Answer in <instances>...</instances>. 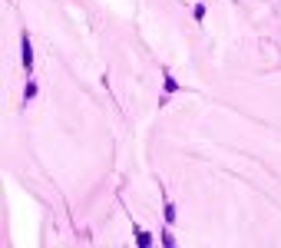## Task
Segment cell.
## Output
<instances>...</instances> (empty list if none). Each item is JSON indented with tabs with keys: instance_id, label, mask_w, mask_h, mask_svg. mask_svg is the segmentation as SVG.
Returning a JSON list of instances; mask_svg holds the SVG:
<instances>
[{
	"instance_id": "cell-1",
	"label": "cell",
	"mask_w": 281,
	"mask_h": 248,
	"mask_svg": "<svg viewBox=\"0 0 281 248\" xmlns=\"http://www.w3.org/2000/svg\"><path fill=\"white\" fill-rule=\"evenodd\" d=\"M24 66H33V50H30V40L24 37Z\"/></svg>"
}]
</instances>
